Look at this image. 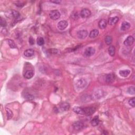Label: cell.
I'll use <instances>...</instances> for the list:
<instances>
[{
  "mask_svg": "<svg viewBox=\"0 0 135 135\" xmlns=\"http://www.w3.org/2000/svg\"><path fill=\"white\" fill-rule=\"evenodd\" d=\"M87 84V82L84 79H80L76 82V86L78 89H82L86 87Z\"/></svg>",
  "mask_w": 135,
  "mask_h": 135,
  "instance_id": "cell-1",
  "label": "cell"
},
{
  "mask_svg": "<svg viewBox=\"0 0 135 135\" xmlns=\"http://www.w3.org/2000/svg\"><path fill=\"white\" fill-rule=\"evenodd\" d=\"M50 17L53 20H58V18H59L60 16H61V14H60V12L58 10H53V11H51L50 13Z\"/></svg>",
  "mask_w": 135,
  "mask_h": 135,
  "instance_id": "cell-2",
  "label": "cell"
},
{
  "mask_svg": "<svg viewBox=\"0 0 135 135\" xmlns=\"http://www.w3.org/2000/svg\"><path fill=\"white\" fill-rule=\"evenodd\" d=\"M95 49L92 47H89L87 48L84 52V55L87 57H90L95 53Z\"/></svg>",
  "mask_w": 135,
  "mask_h": 135,
  "instance_id": "cell-3",
  "label": "cell"
},
{
  "mask_svg": "<svg viewBox=\"0 0 135 135\" xmlns=\"http://www.w3.org/2000/svg\"><path fill=\"white\" fill-rule=\"evenodd\" d=\"M91 12L88 9H84L80 12V15L82 18H87L91 15Z\"/></svg>",
  "mask_w": 135,
  "mask_h": 135,
  "instance_id": "cell-4",
  "label": "cell"
},
{
  "mask_svg": "<svg viewBox=\"0 0 135 135\" xmlns=\"http://www.w3.org/2000/svg\"><path fill=\"white\" fill-rule=\"evenodd\" d=\"M68 26V23L65 20L61 21L58 24V28L60 30H63L67 28Z\"/></svg>",
  "mask_w": 135,
  "mask_h": 135,
  "instance_id": "cell-5",
  "label": "cell"
},
{
  "mask_svg": "<svg viewBox=\"0 0 135 135\" xmlns=\"http://www.w3.org/2000/svg\"><path fill=\"white\" fill-rule=\"evenodd\" d=\"M88 33L87 32V31L83 30L79 31L77 33V36L78 38L80 39H84L88 36Z\"/></svg>",
  "mask_w": 135,
  "mask_h": 135,
  "instance_id": "cell-6",
  "label": "cell"
},
{
  "mask_svg": "<svg viewBox=\"0 0 135 135\" xmlns=\"http://www.w3.org/2000/svg\"><path fill=\"white\" fill-rule=\"evenodd\" d=\"M73 127L75 130L79 131L84 127V124L81 121H76L73 124Z\"/></svg>",
  "mask_w": 135,
  "mask_h": 135,
  "instance_id": "cell-7",
  "label": "cell"
},
{
  "mask_svg": "<svg viewBox=\"0 0 135 135\" xmlns=\"http://www.w3.org/2000/svg\"><path fill=\"white\" fill-rule=\"evenodd\" d=\"M134 42V38L132 36H129L124 41V44L126 46H130Z\"/></svg>",
  "mask_w": 135,
  "mask_h": 135,
  "instance_id": "cell-8",
  "label": "cell"
},
{
  "mask_svg": "<svg viewBox=\"0 0 135 135\" xmlns=\"http://www.w3.org/2000/svg\"><path fill=\"white\" fill-rule=\"evenodd\" d=\"M84 109L85 115L87 116H90L91 115H92L95 111V109L94 108L88 107V108H84Z\"/></svg>",
  "mask_w": 135,
  "mask_h": 135,
  "instance_id": "cell-9",
  "label": "cell"
},
{
  "mask_svg": "<svg viewBox=\"0 0 135 135\" xmlns=\"http://www.w3.org/2000/svg\"><path fill=\"white\" fill-rule=\"evenodd\" d=\"M105 95L104 91H102V90H97L94 93V96L95 97V98L99 99L103 97Z\"/></svg>",
  "mask_w": 135,
  "mask_h": 135,
  "instance_id": "cell-10",
  "label": "cell"
},
{
  "mask_svg": "<svg viewBox=\"0 0 135 135\" xmlns=\"http://www.w3.org/2000/svg\"><path fill=\"white\" fill-rule=\"evenodd\" d=\"M73 110L74 113L78 114V115H85L84 109L82 108L75 107L73 108Z\"/></svg>",
  "mask_w": 135,
  "mask_h": 135,
  "instance_id": "cell-11",
  "label": "cell"
},
{
  "mask_svg": "<svg viewBox=\"0 0 135 135\" xmlns=\"http://www.w3.org/2000/svg\"><path fill=\"white\" fill-rule=\"evenodd\" d=\"M115 80V76L113 74H109L106 76V81L108 84H111L114 82Z\"/></svg>",
  "mask_w": 135,
  "mask_h": 135,
  "instance_id": "cell-12",
  "label": "cell"
},
{
  "mask_svg": "<svg viewBox=\"0 0 135 135\" xmlns=\"http://www.w3.org/2000/svg\"><path fill=\"white\" fill-rule=\"evenodd\" d=\"M33 75H34V73H33V71L32 70H28L25 72L24 74V77L25 78L27 79H31L33 77Z\"/></svg>",
  "mask_w": 135,
  "mask_h": 135,
  "instance_id": "cell-13",
  "label": "cell"
},
{
  "mask_svg": "<svg viewBox=\"0 0 135 135\" xmlns=\"http://www.w3.org/2000/svg\"><path fill=\"white\" fill-rule=\"evenodd\" d=\"M119 21V18L118 16H115V17L110 18H109L108 20V23L109 24L111 25V26H113L115 25Z\"/></svg>",
  "mask_w": 135,
  "mask_h": 135,
  "instance_id": "cell-14",
  "label": "cell"
},
{
  "mask_svg": "<svg viewBox=\"0 0 135 135\" xmlns=\"http://www.w3.org/2000/svg\"><path fill=\"white\" fill-rule=\"evenodd\" d=\"M34 51L32 49H27L24 52V55L26 57H31L34 55Z\"/></svg>",
  "mask_w": 135,
  "mask_h": 135,
  "instance_id": "cell-15",
  "label": "cell"
},
{
  "mask_svg": "<svg viewBox=\"0 0 135 135\" xmlns=\"http://www.w3.org/2000/svg\"><path fill=\"white\" fill-rule=\"evenodd\" d=\"M107 25V21L105 19H101V20H100L98 23L99 27L101 29H105L106 28Z\"/></svg>",
  "mask_w": 135,
  "mask_h": 135,
  "instance_id": "cell-16",
  "label": "cell"
},
{
  "mask_svg": "<svg viewBox=\"0 0 135 135\" xmlns=\"http://www.w3.org/2000/svg\"><path fill=\"white\" fill-rule=\"evenodd\" d=\"M130 27V24L128 22L124 21L122 22L121 26V30L122 31H126L128 30Z\"/></svg>",
  "mask_w": 135,
  "mask_h": 135,
  "instance_id": "cell-17",
  "label": "cell"
},
{
  "mask_svg": "<svg viewBox=\"0 0 135 135\" xmlns=\"http://www.w3.org/2000/svg\"><path fill=\"white\" fill-rule=\"evenodd\" d=\"M99 34V31L97 29H94L90 32L89 34V37L91 39H94L98 36Z\"/></svg>",
  "mask_w": 135,
  "mask_h": 135,
  "instance_id": "cell-18",
  "label": "cell"
},
{
  "mask_svg": "<svg viewBox=\"0 0 135 135\" xmlns=\"http://www.w3.org/2000/svg\"><path fill=\"white\" fill-rule=\"evenodd\" d=\"M10 17H12L14 18H17L20 16V13L15 10H12L11 12L9 13Z\"/></svg>",
  "mask_w": 135,
  "mask_h": 135,
  "instance_id": "cell-19",
  "label": "cell"
},
{
  "mask_svg": "<svg viewBox=\"0 0 135 135\" xmlns=\"http://www.w3.org/2000/svg\"><path fill=\"white\" fill-rule=\"evenodd\" d=\"M60 108L63 111H67L70 108V105L68 103L63 102L60 105Z\"/></svg>",
  "mask_w": 135,
  "mask_h": 135,
  "instance_id": "cell-20",
  "label": "cell"
},
{
  "mask_svg": "<svg viewBox=\"0 0 135 135\" xmlns=\"http://www.w3.org/2000/svg\"><path fill=\"white\" fill-rule=\"evenodd\" d=\"M130 73V71L129 70H120L119 71V74L120 76L122 77H128Z\"/></svg>",
  "mask_w": 135,
  "mask_h": 135,
  "instance_id": "cell-21",
  "label": "cell"
},
{
  "mask_svg": "<svg viewBox=\"0 0 135 135\" xmlns=\"http://www.w3.org/2000/svg\"><path fill=\"white\" fill-rule=\"evenodd\" d=\"M99 122H100V120H99L98 116H96V117H95L92 120H91V125H92V126L95 127V126H97L98 125Z\"/></svg>",
  "mask_w": 135,
  "mask_h": 135,
  "instance_id": "cell-22",
  "label": "cell"
},
{
  "mask_svg": "<svg viewBox=\"0 0 135 135\" xmlns=\"http://www.w3.org/2000/svg\"><path fill=\"white\" fill-rule=\"evenodd\" d=\"M116 49L115 47L113 46H110L108 48V53L109 55L111 56V57H113L115 55Z\"/></svg>",
  "mask_w": 135,
  "mask_h": 135,
  "instance_id": "cell-23",
  "label": "cell"
},
{
  "mask_svg": "<svg viewBox=\"0 0 135 135\" xmlns=\"http://www.w3.org/2000/svg\"><path fill=\"white\" fill-rule=\"evenodd\" d=\"M105 42L107 45H110L113 42V38L110 36H108L105 38Z\"/></svg>",
  "mask_w": 135,
  "mask_h": 135,
  "instance_id": "cell-24",
  "label": "cell"
},
{
  "mask_svg": "<svg viewBox=\"0 0 135 135\" xmlns=\"http://www.w3.org/2000/svg\"><path fill=\"white\" fill-rule=\"evenodd\" d=\"M7 43H8V44H9V45L10 46V47H11V48L15 49L16 47L15 43H14V42L13 40H7Z\"/></svg>",
  "mask_w": 135,
  "mask_h": 135,
  "instance_id": "cell-25",
  "label": "cell"
},
{
  "mask_svg": "<svg viewBox=\"0 0 135 135\" xmlns=\"http://www.w3.org/2000/svg\"><path fill=\"white\" fill-rule=\"evenodd\" d=\"M37 43L40 46H42L44 44V40L42 37H39L37 39Z\"/></svg>",
  "mask_w": 135,
  "mask_h": 135,
  "instance_id": "cell-26",
  "label": "cell"
},
{
  "mask_svg": "<svg viewBox=\"0 0 135 135\" xmlns=\"http://www.w3.org/2000/svg\"><path fill=\"white\" fill-rule=\"evenodd\" d=\"M7 117L8 119H10L13 116V113L11 111V110H10L9 109H7Z\"/></svg>",
  "mask_w": 135,
  "mask_h": 135,
  "instance_id": "cell-27",
  "label": "cell"
},
{
  "mask_svg": "<svg viewBox=\"0 0 135 135\" xmlns=\"http://www.w3.org/2000/svg\"><path fill=\"white\" fill-rule=\"evenodd\" d=\"M128 92L130 95H135V87H130L128 89Z\"/></svg>",
  "mask_w": 135,
  "mask_h": 135,
  "instance_id": "cell-28",
  "label": "cell"
},
{
  "mask_svg": "<svg viewBox=\"0 0 135 135\" xmlns=\"http://www.w3.org/2000/svg\"><path fill=\"white\" fill-rule=\"evenodd\" d=\"M0 24H1V26L5 27L7 26V22L6 21L2 18V17H1V20H0Z\"/></svg>",
  "mask_w": 135,
  "mask_h": 135,
  "instance_id": "cell-29",
  "label": "cell"
},
{
  "mask_svg": "<svg viewBox=\"0 0 135 135\" xmlns=\"http://www.w3.org/2000/svg\"><path fill=\"white\" fill-rule=\"evenodd\" d=\"M24 98L28 100H32L33 98H34V97H33L32 95L30 94V93H26L25 94Z\"/></svg>",
  "mask_w": 135,
  "mask_h": 135,
  "instance_id": "cell-30",
  "label": "cell"
},
{
  "mask_svg": "<svg viewBox=\"0 0 135 135\" xmlns=\"http://www.w3.org/2000/svg\"><path fill=\"white\" fill-rule=\"evenodd\" d=\"M135 98H132L130 99L129 101V105L131 106V107H135Z\"/></svg>",
  "mask_w": 135,
  "mask_h": 135,
  "instance_id": "cell-31",
  "label": "cell"
},
{
  "mask_svg": "<svg viewBox=\"0 0 135 135\" xmlns=\"http://www.w3.org/2000/svg\"><path fill=\"white\" fill-rule=\"evenodd\" d=\"M29 42L31 45H33L34 44V40L33 39L32 37H30L29 40Z\"/></svg>",
  "mask_w": 135,
  "mask_h": 135,
  "instance_id": "cell-32",
  "label": "cell"
},
{
  "mask_svg": "<svg viewBox=\"0 0 135 135\" xmlns=\"http://www.w3.org/2000/svg\"><path fill=\"white\" fill-rule=\"evenodd\" d=\"M49 52L50 53H57L58 52V50L57 49H52L49 50Z\"/></svg>",
  "mask_w": 135,
  "mask_h": 135,
  "instance_id": "cell-33",
  "label": "cell"
},
{
  "mask_svg": "<svg viewBox=\"0 0 135 135\" xmlns=\"http://www.w3.org/2000/svg\"><path fill=\"white\" fill-rule=\"evenodd\" d=\"M50 2L52 3H55V4H60L61 2V1H51Z\"/></svg>",
  "mask_w": 135,
  "mask_h": 135,
  "instance_id": "cell-34",
  "label": "cell"
}]
</instances>
